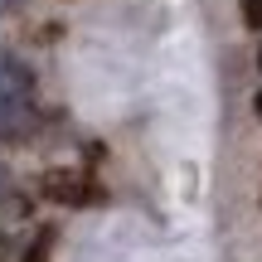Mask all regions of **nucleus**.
<instances>
[{
	"label": "nucleus",
	"mask_w": 262,
	"mask_h": 262,
	"mask_svg": "<svg viewBox=\"0 0 262 262\" xmlns=\"http://www.w3.org/2000/svg\"><path fill=\"white\" fill-rule=\"evenodd\" d=\"M34 68L15 49H0V131H19L34 117Z\"/></svg>",
	"instance_id": "1"
},
{
	"label": "nucleus",
	"mask_w": 262,
	"mask_h": 262,
	"mask_svg": "<svg viewBox=\"0 0 262 262\" xmlns=\"http://www.w3.org/2000/svg\"><path fill=\"white\" fill-rule=\"evenodd\" d=\"M39 194L54 199V204H73V209H78V204H97V199H102V189H97L83 170H44Z\"/></svg>",
	"instance_id": "2"
},
{
	"label": "nucleus",
	"mask_w": 262,
	"mask_h": 262,
	"mask_svg": "<svg viewBox=\"0 0 262 262\" xmlns=\"http://www.w3.org/2000/svg\"><path fill=\"white\" fill-rule=\"evenodd\" d=\"M243 25L248 29H262V0H243Z\"/></svg>",
	"instance_id": "3"
},
{
	"label": "nucleus",
	"mask_w": 262,
	"mask_h": 262,
	"mask_svg": "<svg viewBox=\"0 0 262 262\" xmlns=\"http://www.w3.org/2000/svg\"><path fill=\"white\" fill-rule=\"evenodd\" d=\"M25 262H49V238H44V243H34V248H29V257Z\"/></svg>",
	"instance_id": "4"
},
{
	"label": "nucleus",
	"mask_w": 262,
	"mask_h": 262,
	"mask_svg": "<svg viewBox=\"0 0 262 262\" xmlns=\"http://www.w3.org/2000/svg\"><path fill=\"white\" fill-rule=\"evenodd\" d=\"M19 5H25V0H0V19H5V15H15Z\"/></svg>",
	"instance_id": "5"
},
{
	"label": "nucleus",
	"mask_w": 262,
	"mask_h": 262,
	"mask_svg": "<svg viewBox=\"0 0 262 262\" xmlns=\"http://www.w3.org/2000/svg\"><path fill=\"white\" fill-rule=\"evenodd\" d=\"M0 199H5V165H0Z\"/></svg>",
	"instance_id": "6"
},
{
	"label": "nucleus",
	"mask_w": 262,
	"mask_h": 262,
	"mask_svg": "<svg viewBox=\"0 0 262 262\" xmlns=\"http://www.w3.org/2000/svg\"><path fill=\"white\" fill-rule=\"evenodd\" d=\"M0 262H5V238H0Z\"/></svg>",
	"instance_id": "7"
},
{
	"label": "nucleus",
	"mask_w": 262,
	"mask_h": 262,
	"mask_svg": "<svg viewBox=\"0 0 262 262\" xmlns=\"http://www.w3.org/2000/svg\"><path fill=\"white\" fill-rule=\"evenodd\" d=\"M257 117H262V93H257Z\"/></svg>",
	"instance_id": "8"
},
{
	"label": "nucleus",
	"mask_w": 262,
	"mask_h": 262,
	"mask_svg": "<svg viewBox=\"0 0 262 262\" xmlns=\"http://www.w3.org/2000/svg\"><path fill=\"white\" fill-rule=\"evenodd\" d=\"M257 63H262V54H257Z\"/></svg>",
	"instance_id": "9"
}]
</instances>
